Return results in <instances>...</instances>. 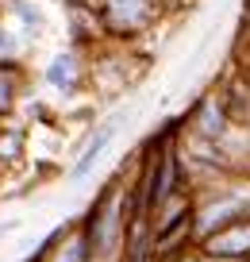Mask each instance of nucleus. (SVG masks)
<instances>
[{
	"label": "nucleus",
	"instance_id": "f257e3e1",
	"mask_svg": "<svg viewBox=\"0 0 250 262\" xmlns=\"http://www.w3.org/2000/svg\"><path fill=\"white\" fill-rule=\"evenodd\" d=\"M162 4L166 0H97V12H100V24H104L108 39L127 42L158 24Z\"/></svg>",
	"mask_w": 250,
	"mask_h": 262
},
{
	"label": "nucleus",
	"instance_id": "f03ea898",
	"mask_svg": "<svg viewBox=\"0 0 250 262\" xmlns=\"http://www.w3.org/2000/svg\"><path fill=\"white\" fill-rule=\"evenodd\" d=\"M181 131L193 135V139H208V143H223L235 131V120L227 112V100L219 89H204L200 97L193 100L189 116L181 120Z\"/></svg>",
	"mask_w": 250,
	"mask_h": 262
},
{
	"label": "nucleus",
	"instance_id": "7ed1b4c3",
	"mask_svg": "<svg viewBox=\"0 0 250 262\" xmlns=\"http://www.w3.org/2000/svg\"><path fill=\"white\" fill-rule=\"evenodd\" d=\"M127 120H131V108H116V112H108L104 120H97V127L89 131V139L81 143L77 158H73V166H70V181H73V185H81V181L97 170V162L104 158V150L116 143V135H120V127Z\"/></svg>",
	"mask_w": 250,
	"mask_h": 262
},
{
	"label": "nucleus",
	"instance_id": "20e7f679",
	"mask_svg": "<svg viewBox=\"0 0 250 262\" xmlns=\"http://www.w3.org/2000/svg\"><path fill=\"white\" fill-rule=\"evenodd\" d=\"M85 74H89V66H85V58H81V47L58 50V54H50L47 66H42V81H47V89L62 93V97L77 93L81 85H85Z\"/></svg>",
	"mask_w": 250,
	"mask_h": 262
},
{
	"label": "nucleus",
	"instance_id": "39448f33",
	"mask_svg": "<svg viewBox=\"0 0 250 262\" xmlns=\"http://www.w3.org/2000/svg\"><path fill=\"white\" fill-rule=\"evenodd\" d=\"M200 247L212 254V258H219V262H242V258H250V216H242V220H235V224H227V228L204 235Z\"/></svg>",
	"mask_w": 250,
	"mask_h": 262
},
{
	"label": "nucleus",
	"instance_id": "423d86ee",
	"mask_svg": "<svg viewBox=\"0 0 250 262\" xmlns=\"http://www.w3.org/2000/svg\"><path fill=\"white\" fill-rule=\"evenodd\" d=\"M219 93H223V100H227V112H231L235 127L250 131V85L231 70V74L223 77V85H219Z\"/></svg>",
	"mask_w": 250,
	"mask_h": 262
},
{
	"label": "nucleus",
	"instance_id": "0eeeda50",
	"mask_svg": "<svg viewBox=\"0 0 250 262\" xmlns=\"http://www.w3.org/2000/svg\"><path fill=\"white\" fill-rule=\"evenodd\" d=\"M8 12H12V19L24 27V35L39 39V31H42V12H39V4H31V0H8Z\"/></svg>",
	"mask_w": 250,
	"mask_h": 262
},
{
	"label": "nucleus",
	"instance_id": "6e6552de",
	"mask_svg": "<svg viewBox=\"0 0 250 262\" xmlns=\"http://www.w3.org/2000/svg\"><path fill=\"white\" fill-rule=\"evenodd\" d=\"M231 70L250 85V31H246V27H239V35H235V47H231Z\"/></svg>",
	"mask_w": 250,
	"mask_h": 262
},
{
	"label": "nucleus",
	"instance_id": "1a4fd4ad",
	"mask_svg": "<svg viewBox=\"0 0 250 262\" xmlns=\"http://www.w3.org/2000/svg\"><path fill=\"white\" fill-rule=\"evenodd\" d=\"M19 100V77L16 66H0V116H8Z\"/></svg>",
	"mask_w": 250,
	"mask_h": 262
},
{
	"label": "nucleus",
	"instance_id": "9d476101",
	"mask_svg": "<svg viewBox=\"0 0 250 262\" xmlns=\"http://www.w3.org/2000/svg\"><path fill=\"white\" fill-rule=\"evenodd\" d=\"M19 47H24V42H19L16 31H12V24L0 19V66H16L19 62Z\"/></svg>",
	"mask_w": 250,
	"mask_h": 262
},
{
	"label": "nucleus",
	"instance_id": "9b49d317",
	"mask_svg": "<svg viewBox=\"0 0 250 262\" xmlns=\"http://www.w3.org/2000/svg\"><path fill=\"white\" fill-rule=\"evenodd\" d=\"M12 228H16V224H0V239L8 235V231H12Z\"/></svg>",
	"mask_w": 250,
	"mask_h": 262
},
{
	"label": "nucleus",
	"instance_id": "f8f14e48",
	"mask_svg": "<svg viewBox=\"0 0 250 262\" xmlns=\"http://www.w3.org/2000/svg\"><path fill=\"white\" fill-rule=\"evenodd\" d=\"M0 193H4V170H0Z\"/></svg>",
	"mask_w": 250,
	"mask_h": 262
},
{
	"label": "nucleus",
	"instance_id": "ddd939ff",
	"mask_svg": "<svg viewBox=\"0 0 250 262\" xmlns=\"http://www.w3.org/2000/svg\"><path fill=\"white\" fill-rule=\"evenodd\" d=\"M242 262H250V258H242Z\"/></svg>",
	"mask_w": 250,
	"mask_h": 262
}]
</instances>
